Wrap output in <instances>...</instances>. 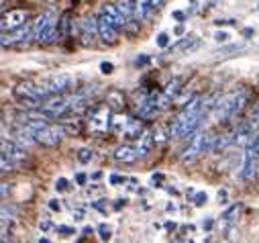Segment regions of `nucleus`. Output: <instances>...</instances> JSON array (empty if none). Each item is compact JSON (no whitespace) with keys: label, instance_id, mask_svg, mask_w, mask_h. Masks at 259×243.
<instances>
[{"label":"nucleus","instance_id":"09e8293b","mask_svg":"<svg viewBox=\"0 0 259 243\" xmlns=\"http://www.w3.org/2000/svg\"><path fill=\"white\" fill-rule=\"evenodd\" d=\"M253 145H255V149H257V153H259V133H257V137H255V143H253Z\"/></svg>","mask_w":259,"mask_h":243},{"label":"nucleus","instance_id":"6ab92c4d","mask_svg":"<svg viewBox=\"0 0 259 243\" xmlns=\"http://www.w3.org/2000/svg\"><path fill=\"white\" fill-rule=\"evenodd\" d=\"M70 31H72V13L66 11V13L59 17V21H57V37H59V39L68 37Z\"/></svg>","mask_w":259,"mask_h":243},{"label":"nucleus","instance_id":"c9c22d12","mask_svg":"<svg viewBox=\"0 0 259 243\" xmlns=\"http://www.w3.org/2000/svg\"><path fill=\"white\" fill-rule=\"evenodd\" d=\"M57 233H59V235H63V237H68V235H72V233H74V229L63 227V225H61V227H57Z\"/></svg>","mask_w":259,"mask_h":243},{"label":"nucleus","instance_id":"2f4dec72","mask_svg":"<svg viewBox=\"0 0 259 243\" xmlns=\"http://www.w3.org/2000/svg\"><path fill=\"white\" fill-rule=\"evenodd\" d=\"M208 200V196H206V192H198L196 196H194V205H196V207H202L204 202Z\"/></svg>","mask_w":259,"mask_h":243},{"label":"nucleus","instance_id":"ddd939ff","mask_svg":"<svg viewBox=\"0 0 259 243\" xmlns=\"http://www.w3.org/2000/svg\"><path fill=\"white\" fill-rule=\"evenodd\" d=\"M3 153H7L15 164L25 161V157H27V153H25V149H23V145H21V143L7 141V139H3Z\"/></svg>","mask_w":259,"mask_h":243},{"label":"nucleus","instance_id":"9b49d317","mask_svg":"<svg viewBox=\"0 0 259 243\" xmlns=\"http://www.w3.org/2000/svg\"><path fill=\"white\" fill-rule=\"evenodd\" d=\"M27 23V11H11V13H5L3 15V23H0V27H3V31H13L21 25Z\"/></svg>","mask_w":259,"mask_h":243},{"label":"nucleus","instance_id":"412c9836","mask_svg":"<svg viewBox=\"0 0 259 243\" xmlns=\"http://www.w3.org/2000/svg\"><path fill=\"white\" fill-rule=\"evenodd\" d=\"M106 104H108L112 110H120V108H124V96H122V92H118V90H110V92L106 94Z\"/></svg>","mask_w":259,"mask_h":243},{"label":"nucleus","instance_id":"c85d7f7f","mask_svg":"<svg viewBox=\"0 0 259 243\" xmlns=\"http://www.w3.org/2000/svg\"><path fill=\"white\" fill-rule=\"evenodd\" d=\"M239 209H241L239 205L231 207V209H229V211H227V213L223 215V217H225V221H233V219H235V215H239Z\"/></svg>","mask_w":259,"mask_h":243},{"label":"nucleus","instance_id":"49530a36","mask_svg":"<svg viewBox=\"0 0 259 243\" xmlns=\"http://www.w3.org/2000/svg\"><path fill=\"white\" fill-rule=\"evenodd\" d=\"M7 194H9V186L3 184V198H7Z\"/></svg>","mask_w":259,"mask_h":243},{"label":"nucleus","instance_id":"1a4fd4ad","mask_svg":"<svg viewBox=\"0 0 259 243\" xmlns=\"http://www.w3.org/2000/svg\"><path fill=\"white\" fill-rule=\"evenodd\" d=\"M96 23H98V35H100V39L104 43H116V39H118V27H114L102 13L98 15Z\"/></svg>","mask_w":259,"mask_h":243},{"label":"nucleus","instance_id":"bb28decb","mask_svg":"<svg viewBox=\"0 0 259 243\" xmlns=\"http://www.w3.org/2000/svg\"><path fill=\"white\" fill-rule=\"evenodd\" d=\"M153 137H155V143L157 145H163L167 141V135H165V129L163 127H155L153 129Z\"/></svg>","mask_w":259,"mask_h":243},{"label":"nucleus","instance_id":"f704fd0d","mask_svg":"<svg viewBox=\"0 0 259 243\" xmlns=\"http://www.w3.org/2000/svg\"><path fill=\"white\" fill-rule=\"evenodd\" d=\"M229 37H231V35H229V33H225V31H219V33L214 35V39H217L219 43H227V41H229Z\"/></svg>","mask_w":259,"mask_h":243},{"label":"nucleus","instance_id":"f257e3e1","mask_svg":"<svg viewBox=\"0 0 259 243\" xmlns=\"http://www.w3.org/2000/svg\"><path fill=\"white\" fill-rule=\"evenodd\" d=\"M204 98L200 96H194L184 108L182 112L178 114V118L174 120V125L169 129V135L176 137V139H186V137H192L194 133H196V129L200 127L202 123V116H204Z\"/></svg>","mask_w":259,"mask_h":243},{"label":"nucleus","instance_id":"a211bd4d","mask_svg":"<svg viewBox=\"0 0 259 243\" xmlns=\"http://www.w3.org/2000/svg\"><path fill=\"white\" fill-rule=\"evenodd\" d=\"M61 127L66 129L68 135H80L84 123H82L80 116H70V118H63V120H61Z\"/></svg>","mask_w":259,"mask_h":243},{"label":"nucleus","instance_id":"37998d69","mask_svg":"<svg viewBox=\"0 0 259 243\" xmlns=\"http://www.w3.org/2000/svg\"><path fill=\"white\" fill-rule=\"evenodd\" d=\"M161 180H163L161 174H153V176H151V182H153V184H155V182H161Z\"/></svg>","mask_w":259,"mask_h":243},{"label":"nucleus","instance_id":"4c0bfd02","mask_svg":"<svg viewBox=\"0 0 259 243\" xmlns=\"http://www.w3.org/2000/svg\"><path fill=\"white\" fill-rule=\"evenodd\" d=\"M174 19H176V21H180V23H182V21H184V19H186V15H184V13H180V11H176V13H174Z\"/></svg>","mask_w":259,"mask_h":243},{"label":"nucleus","instance_id":"5701e85b","mask_svg":"<svg viewBox=\"0 0 259 243\" xmlns=\"http://www.w3.org/2000/svg\"><path fill=\"white\" fill-rule=\"evenodd\" d=\"M118 9L126 19H137V5H133V0H120Z\"/></svg>","mask_w":259,"mask_h":243},{"label":"nucleus","instance_id":"4468645a","mask_svg":"<svg viewBox=\"0 0 259 243\" xmlns=\"http://www.w3.org/2000/svg\"><path fill=\"white\" fill-rule=\"evenodd\" d=\"M49 90L53 92V94H61V92H66V90H70L72 88V76H68V74H57V76H53L51 80H49Z\"/></svg>","mask_w":259,"mask_h":243},{"label":"nucleus","instance_id":"f8f14e48","mask_svg":"<svg viewBox=\"0 0 259 243\" xmlns=\"http://www.w3.org/2000/svg\"><path fill=\"white\" fill-rule=\"evenodd\" d=\"M100 13H102L114 27H118V29H120V27L124 29V25H126V21H128V19L122 15V11H120L118 7H114V5H104V7L100 9Z\"/></svg>","mask_w":259,"mask_h":243},{"label":"nucleus","instance_id":"7ed1b4c3","mask_svg":"<svg viewBox=\"0 0 259 243\" xmlns=\"http://www.w3.org/2000/svg\"><path fill=\"white\" fill-rule=\"evenodd\" d=\"M245 102H247V92L245 90H237V92H231L227 96H219V100L212 108V118L214 120L231 118V116H235L237 112L243 110Z\"/></svg>","mask_w":259,"mask_h":243},{"label":"nucleus","instance_id":"20e7f679","mask_svg":"<svg viewBox=\"0 0 259 243\" xmlns=\"http://www.w3.org/2000/svg\"><path fill=\"white\" fill-rule=\"evenodd\" d=\"M210 137H212V135H210V133H206V131H198V133H194V135L190 137V141H188L186 149L182 151L180 159H182L184 164H192L194 159H198L204 151H208V149L212 147Z\"/></svg>","mask_w":259,"mask_h":243},{"label":"nucleus","instance_id":"c03bdc74","mask_svg":"<svg viewBox=\"0 0 259 243\" xmlns=\"http://www.w3.org/2000/svg\"><path fill=\"white\" fill-rule=\"evenodd\" d=\"M49 229H51V223L49 221H43L41 223V231H49Z\"/></svg>","mask_w":259,"mask_h":243},{"label":"nucleus","instance_id":"39448f33","mask_svg":"<svg viewBox=\"0 0 259 243\" xmlns=\"http://www.w3.org/2000/svg\"><path fill=\"white\" fill-rule=\"evenodd\" d=\"M57 37V21H55V13L53 11H47L43 13L35 25H33V41L37 43H49Z\"/></svg>","mask_w":259,"mask_h":243},{"label":"nucleus","instance_id":"9d476101","mask_svg":"<svg viewBox=\"0 0 259 243\" xmlns=\"http://www.w3.org/2000/svg\"><path fill=\"white\" fill-rule=\"evenodd\" d=\"M80 35H82V43L84 45H94L98 35V23L96 19H82L80 21Z\"/></svg>","mask_w":259,"mask_h":243},{"label":"nucleus","instance_id":"473e14b6","mask_svg":"<svg viewBox=\"0 0 259 243\" xmlns=\"http://www.w3.org/2000/svg\"><path fill=\"white\" fill-rule=\"evenodd\" d=\"M55 190H59V192L68 190V180H66V178H59V180L55 182Z\"/></svg>","mask_w":259,"mask_h":243},{"label":"nucleus","instance_id":"cd10ccee","mask_svg":"<svg viewBox=\"0 0 259 243\" xmlns=\"http://www.w3.org/2000/svg\"><path fill=\"white\" fill-rule=\"evenodd\" d=\"M78 159H80L82 164H88V161L92 159V151H90L88 147H84V149H80V151H78Z\"/></svg>","mask_w":259,"mask_h":243},{"label":"nucleus","instance_id":"f03ea898","mask_svg":"<svg viewBox=\"0 0 259 243\" xmlns=\"http://www.w3.org/2000/svg\"><path fill=\"white\" fill-rule=\"evenodd\" d=\"M25 125L33 133L35 141L45 147H57L61 137L66 135V129L61 125H51L49 120H37V118H25Z\"/></svg>","mask_w":259,"mask_h":243},{"label":"nucleus","instance_id":"72a5a7b5","mask_svg":"<svg viewBox=\"0 0 259 243\" xmlns=\"http://www.w3.org/2000/svg\"><path fill=\"white\" fill-rule=\"evenodd\" d=\"M112 70H114V66H112L110 62H102V64H100V72H102V74H112Z\"/></svg>","mask_w":259,"mask_h":243},{"label":"nucleus","instance_id":"2eb2a0df","mask_svg":"<svg viewBox=\"0 0 259 243\" xmlns=\"http://www.w3.org/2000/svg\"><path fill=\"white\" fill-rule=\"evenodd\" d=\"M114 157H116L118 161H122V164H135L137 157H141V155H139V151H137L135 147H131V145H120V147L114 151Z\"/></svg>","mask_w":259,"mask_h":243},{"label":"nucleus","instance_id":"423d86ee","mask_svg":"<svg viewBox=\"0 0 259 243\" xmlns=\"http://www.w3.org/2000/svg\"><path fill=\"white\" fill-rule=\"evenodd\" d=\"M110 106L104 104V106H94L90 112H88V129L90 133H106L110 129Z\"/></svg>","mask_w":259,"mask_h":243},{"label":"nucleus","instance_id":"ea45409f","mask_svg":"<svg viewBox=\"0 0 259 243\" xmlns=\"http://www.w3.org/2000/svg\"><path fill=\"white\" fill-rule=\"evenodd\" d=\"M72 213H74V217H76L78 221H80V219H84V211H82V209H76V211H72Z\"/></svg>","mask_w":259,"mask_h":243},{"label":"nucleus","instance_id":"393cba45","mask_svg":"<svg viewBox=\"0 0 259 243\" xmlns=\"http://www.w3.org/2000/svg\"><path fill=\"white\" fill-rule=\"evenodd\" d=\"M231 143H235V137L231 135V133H227V135H221L219 139H217V143L212 145V149L214 151H223L227 145H231Z\"/></svg>","mask_w":259,"mask_h":243},{"label":"nucleus","instance_id":"b1692460","mask_svg":"<svg viewBox=\"0 0 259 243\" xmlns=\"http://www.w3.org/2000/svg\"><path fill=\"white\" fill-rule=\"evenodd\" d=\"M131 123V120H128L124 114H114L112 116V120H110V129L112 131H116V133H122L124 129H126V125Z\"/></svg>","mask_w":259,"mask_h":243},{"label":"nucleus","instance_id":"3c124183","mask_svg":"<svg viewBox=\"0 0 259 243\" xmlns=\"http://www.w3.org/2000/svg\"><path fill=\"white\" fill-rule=\"evenodd\" d=\"M39 243H49V241L47 239H39Z\"/></svg>","mask_w":259,"mask_h":243},{"label":"nucleus","instance_id":"79ce46f5","mask_svg":"<svg viewBox=\"0 0 259 243\" xmlns=\"http://www.w3.org/2000/svg\"><path fill=\"white\" fill-rule=\"evenodd\" d=\"M135 64H137V68H139V66H145V64H147V57H137Z\"/></svg>","mask_w":259,"mask_h":243},{"label":"nucleus","instance_id":"58836bf2","mask_svg":"<svg viewBox=\"0 0 259 243\" xmlns=\"http://www.w3.org/2000/svg\"><path fill=\"white\" fill-rule=\"evenodd\" d=\"M49 209H51V211H59V209H61V205H59L57 200H51V202H49Z\"/></svg>","mask_w":259,"mask_h":243},{"label":"nucleus","instance_id":"4be33fe9","mask_svg":"<svg viewBox=\"0 0 259 243\" xmlns=\"http://www.w3.org/2000/svg\"><path fill=\"white\" fill-rule=\"evenodd\" d=\"M182 82H184V78H174V80H171V82H167V86L163 88V94H165L169 100L178 98V92L182 90Z\"/></svg>","mask_w":259,"mask_h":243},{"label":"nucleus","instance_id":"aec40b11","mask_svg":"<svg viewBox=\"0 0 259 243\" xmlns=\"http://www.w3.org/2000/svg\"><path fill=\"white\" fill-rule=\"evenodd\" d=\"M153 145H155V137H153V131L149 133V131H145L143 135H141V139H139V145H137V151H139V155H147L151 149H153Z\"/></svg>","mask_w":259,"mask_h":243},{"label":"nucleus","instance_id":"a19ab883","mask_svg":"<svg viewBox=\"0 0 259 243\" xmlns=\"http://www.w3.org/2000/svg\"><path fill=\"white\" fill-rule=\"evenodd\" d=\"M110 182H112V184H118V182H122V178H120L118 174H112V176H110Z\"/></svg>","mask_w":259,"mask_h":243},{"label":"nucleus","instance_id":"de8ad7c7","mask_svg":"<svg viewBox=\"0 0 259 243\" xmlns=\"http://www.w3.org/2000/svg\"><path fill=\"white\" fill-rule=\"evenodd\" d=\"M174 33H176V35H182V33H184V27H182V25H180V27H176V31H174Z\"/></svg>","mask_w":259,"mask_h":243},{"label":"nucleus","instance_id":"f3484780","mask_svg":"<svg viewBox=\"0 0 259 243\" xmlns=\"http://www.w3.org/2000/svg\"><path fill=\"white\" fill-rule=\"evenodd\" d=\"M196 45H198L196 35H188V37L180 39L176 45H171V47H169V53H182V51H190V49H194Z\"/></svg>","mask_w":259,"mask_h":243},{"label":"nucleus","instance_id":"a878e982","mask_svg":"<svg viewBox=\"0 0 259 243\" xmlns=\"http://www.w3.org/2000/svg\"><path fill=\"white\" fill-rule=\"evenodd\" d=\"M0 166H3V172H11L17 164H15L7 153H0Z\"/></svg>","mask_w":259,"mask_h":243},{"label":"nucleus","instance_id":"c756f323","mask_svg":"<svg viewBox=\"0 0 259 243\" xmlns=\"http://www.w3.org/2000/svg\"><path fill=\"white\" fill-rule=\"evenodd\" d=\"M157 45L165 49V47L169 45V35H167V33H159V35H157Z\"/></svg>","mask_w":259,"mask_h":243},{"label":"nucleus","instance_id":"6e6552de","mask_svg":"<svg viewBox=\"0 0 259 243\" xmlns=\"http://www.w3.org/2000/svg\"><path fill=\"white\" fill-rule=\"evenodd\" d=\"M257 159H259V153H257L255 145H247V147H245V155H243V170H241L243 180H253V178H255Z\"/></svg>","mask_w":259,"mask_h":243},{"label":"nucleus","instance_id":"a18cd8bd","mask_svg":"<svg viewBox=\"0 0 259 243\" xmlns=\"http://www.w3.org/2000/svg\"><path fill=\"white\" fill-rule=\"evenodd\" d=\"M76 180H78V184H84V182H86V176H84V174H78Z\"/></svg>","mask_w":259,"mask_h":243},{"label":"nucleus","instance_id":"7c9ffc66","mask_svg":"<svg viewBox=\"0 0 259 243\" xmlns=\"http://www.w3.org/2000/svg\"><path fill=\"white\" fill-rule=\"evenodd\" d=\"M98 235H100L102 241H108V239H110V229H108L106 225H100V227H98Z\"/></svg>","mask_w":259,"mask_h":243},{"label":"nucleus","instance_id":"dca6fc26","mask_svg":"<svg viewBox=\"0 0 259 243\" xmlns=\"http://www.w3.org/2000/svg\"><path fill=\"white\" fill-rule=\"evenodd\" d=\"M143 133L145 131H143V123H141V120H131V123L126 125V129L122 131V137L128 139V141H135V139L139 141Z\"/></svg>","mask_w":259,"mask_h":243},{"label":"nucleus","instance_id":"0eeeda50","mask_svg":"<svg viewBox=\"0 0 259 243\" xmlns=\"http://www.w3.org/2000/svg\"><path fill=\"white\" fill-rule=\"evenodd\" d=\"M33 39V29L25 23V25H21V27H17V29H13V31H3V45L7 47V45H17V43H29Z\"/></svg>","mask_w":259,"mask_h":243},{"label":"nucleus","instance_id":"e433bc0d","mask_svg":"<svg viewBox=\"0 0 259 243\" xmlns=\"http://www.w3.org/2000/svg\"><path fill=\"white\" fill-rule=\"evenodd\" d=\"M149 3H151V7H153L155 11H159V9H163V7H165L167 0H149Z\"/></svg>","mask_w":259,"mask_h":243},{"label":"nucleus","instance_id":"8fccbe9b","mask_svg":"<svg viewBox=\"0 0 259 243\" xmlns=\"http://www.w3.org/2000/svg\"><path fill=\"white\" fill-rule=\"evenodd\" d=\"M165 227H167V229H169V231H174V229H176V223H167V225H165Z\"/></svg>","mask_w":259,"mask_h":243}]
</instances>
